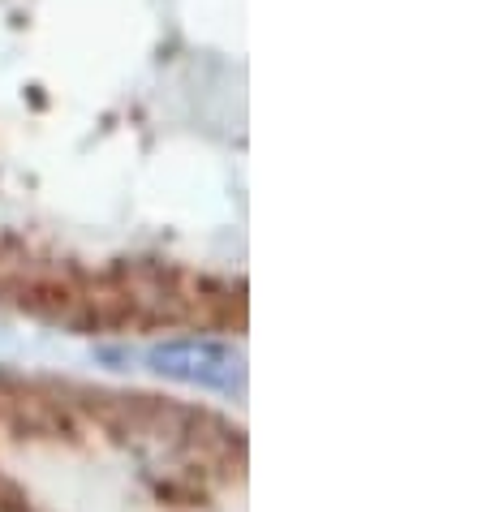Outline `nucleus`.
I'll list each match as a JSON object with an SVG mask.
<instances>
[{"mask_svg": "<svg viewBox=\"0 0 482 512\" xmlns=\"http://www.w3.org/2000/svg\"><path fill=\"white\" fill-rule=\"evenodd\" d=\"M147 366L160 379L186 383L198 392L241 396L246 392V358L233 340L220 336H168L147 349Z\"/></svg>", "mask_w": 482, "mask_h": 512, "instance_id": "obj_1", "label": "nucleus"}]
</instances>
